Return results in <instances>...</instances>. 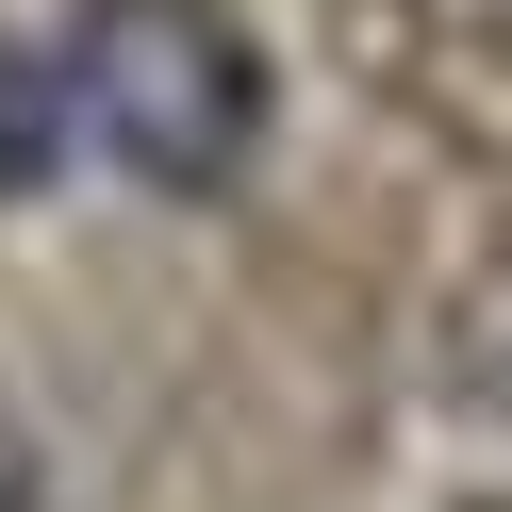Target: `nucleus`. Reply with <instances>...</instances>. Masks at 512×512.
<instances>
[{
  "instance_id": "3",
  "label": "nucleus",
  "mask_w": 512,
  "mask_h": 512,
  "mask_svg": "<svg viewBox=\"0 0 512 512\" xmlns=\"http://www.w3.org/2000/svg\"><path fill=\"white\" fill-rule=\"evenodd\" d=\"M0 512H50V446L17 430V397H0Z\"/></svg>"
},
{
  "instance_id": "2",
  "label": "nucleus",
  "mask_w": 512,
  "mask_h": 512,
  "mask_svg": "<svg viewBox=\"0 0 512 512\" xmlns=\"http://www.w3.org/2000/svg\"><path fill=\"white\" fill-rule=\"evenodd\" d=\"M67 133H83V116H67V50L0 34V199H34V182L67 166Z\"/></svg>"
},
{
  "instance_id": "1",
  "label": "nucleus",
  "mask_w": 512,
  "mask_h": 512,
  "mask_svg": "<svg viewBox=\"0 0 512 512\" xmlns=\"http://www.w3.org/2000/svg\"><path fill=\"white\" fill-rule=\"evenodd\" d=\"M67 116L149 199H232L265 166L281 67L232 0H67Z\"/></svg>"
}]
</instances>
